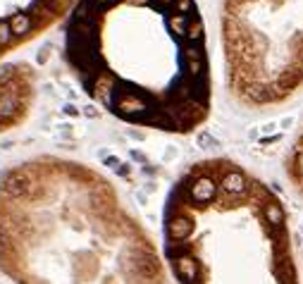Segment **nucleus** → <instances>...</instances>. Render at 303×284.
Listing matches in <instances>:
<instances>
[{
  "mask_svg": "<svg viewBox=\"0 0 303 284\" xmlns=\"http://www.w3.org/2000/svg\"><path fill=\"white\" fill-rule=\"evenodd\" d=\"M67 58L84 89L129 125L184 136L212 110V65L196 0H79Z\"/></svg>",
  "mask_w": 303,
  "mask_h": 284,
  "instance_id": "obj_1",
  "label": "nucleus"
},
{
  "mask_svg": "<svg viewBox=\"0 0 303 284\" xmlns=\"http://www.w3.org/2000/svg\"><path fill=\"white\" fill-rule=\"evenodd\" d=\"M0 265L19 284H175L160 249L117 191L79 165L5 172Z\"/></svg>",
  "mask_w": 303,
  "mask_h": 284,
  "instance_id": "obj_2",
  "label": "nucleus"
},
{
  "mask_svg": "<svg viewBox=\"0 0 303 284\" xmlns=\"http://www.w3.org/2000/svg\"><path fill=\"white\" fill-rule=\"evenodd\" d=\"M162 258L175 284H301L282 198L229 158L198 160L169 186Z\"/></svg>",
  "mask_w": 303,
  "mask_h": 284,
  "instance_id": "obj_3",
  "label": "nucleus"
},
{
  "mask_svg": "<svg viewBox=\"0 0 303 284\" xmlns=\"http://www.w3.org/2000/svg\"><path fill=\"white\" fill-rule=\"evenodd\" d=\"M220 33L239 105L270 110L303 89V0H222Z\"/></svg>",
  "mask_w": 303,
  "mask_h": 284,
  "instance_id": "obj_4",
  "label": "nucleus"
},
{
  "mask_svg": "<svg viewBox=\"0 0 303 284\" xmlns=\"http://www.w3.org/2000/svg\"><path fill=\"white\" fill-rule=\"evenodd\" d=\"M26 82L19 79L15 67H0V127L15 122L26 105Z\"/></svg>",
  "mask_w": 303,
  "mask_h": 284,
  "instance_id": "obj_5",
  "label": "nucleus"
},
{
  "mask_svg": "<svg viewBox=\"0 0 303 284\" xmlns=\"http://www.w3.org/2000/svg\"><path fill=\"white\" fill-rule=\"evenodd\" d=\"M286 179L291 184V189L303 198V125L296 132L289 153H286Z\"/></svg>",
  "mask_w": 303,
  "mask_h": 284,
  "instance_id": "obj_6",
  "label": "nucleus"
}]
</instances>
